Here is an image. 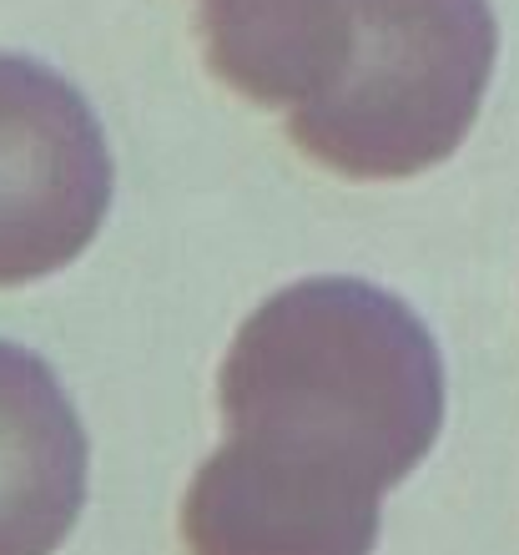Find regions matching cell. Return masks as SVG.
Listing matches in <instances>:
<instances>
[{
    "label": "cell",
    "mask_w": 519,
    "mask_h": 555,
    "mask_svg": "<svg viewBox=\"0 0 519 555\" xmlns=\"http://www.w3.org/2000/svg\"><path fill=\"white\" fill-rule=\"evenodd\" d=\"M207 66L258 106L317 102L353 36V0H197Z\"/></svg>",
    "instance_id": "5"
},
{
    "label": "cell",
    "mask_w": 519,
    "mask_h": 555,
    "mask_svg": "<svg viewBox=\"0 0 519 555\" xmlns=\"http://www.w3.org/2000/svg\"><path fill=\"white\" fill-rule=\"evenodd\" d=\"M228 439L182 500L187 555H374L378 500L444 429V359L404 298L303 278L237 328Z\"/></svg>",
    "instance_id": "1"
},
{
    "label": "cell",
    "mask_w": 519,
    "mask_h": 555,
    "mask_svg": "<svg viewBox=\"0 0 519 555\" xmlns=\"http://www.w3.org/2000/svg\"><path fill=\"white\" fill-rule=\"evenodd\" d=\"M112 207V146L91 102L30 56L0 51V288L91 248Z\"/></svg>",
    "instance_id": "3"
},
{
    "label": "cell",
    "mask_w": 519,
    "mask_h": 555,
    "mask_svg": "<svg viewBox=\"0 0 519 555\" xmlns=\"http://www.w3.org/2000/svg\"><path fill=\"white\" fill-rule=\"evenodd\" d=\"M87 429L41 353L0 338V555H56L87 505Z\"/></svg>",
    "instance_id": "4"
},
{
    "label": "cell",
    "mask_w": 519,
    "mask_h": 555,
    "mask_svg": "<svg viewBox=\"0 0 519 555\" xmlns=\"http://www.w3.org/2000/svg\"><path fill=\"white\" fill-rule=\"evenodd\" d=\"M494 56L490 0H353L343 66L317 102L288 112V137L338 177H418L469 137Z\"/></svg>",
    "instance_id": "2"
}]
</instances>
